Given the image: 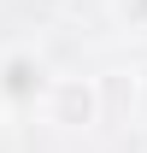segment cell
Returning <instances> with one entry per match:
<instances>
[{
	"label": "cell",
	"mask_w": 147,
	"mask_h": 153,
	"mask_svg": "<svg viewBox=\"0 0 147 153\" xmlns=\"http://www.w3.org/2000/svg\"><path fill=\"white\" fill-rule=\"evenodd\" d=\"M53 82H47V65L36 53H6L0 59V100L6 106H36Z\"/></svg>",
	"instance_id": "cell-1"
},
{
	"label": "cell",
	"mask_w": 147,
	"mask_h": 153,
	"mask_svg": "<svg viewBox=\"0 0 147 153\" xmlns=\"http://www.w3.org/2000/svg\"><path fill=\"white\" fill-rule=\"evenodd\" d=\"M124 18L135 24V30H147V0H124Z\"/></svg>",
	"instance_id": "cell-2"
},
{
	"label": "cell",
	"mask_w": 147,
	"mask_h": 153,
	"mask_svg": "<svg viewBox=\"0 0 147 153\" xmlns=\"http://www.w3.org/2000/svg\"><path fill=\"white\" fill-rule=\"evenodd\" d=\"M141 112H147V71H141Z\"/></svg>",
	"instance_id": "cell-3"
}]
</instances>
